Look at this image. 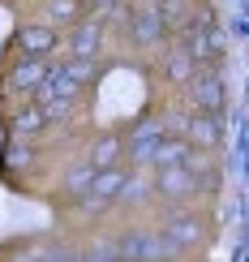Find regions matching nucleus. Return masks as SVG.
<instances>
[{"mask_svg":"<svg viewBox=\"0 0 249 262\" xmlns=\"http://www.w3.org/2000/svg\"><path fill=\"white\" fill-rule=\"evenodd\" d=\"M43 82H48V69L39 60H26L13 69V86H43Z\"/></svg>","mask_w":249,"mask_h":262,"instance_id":"obj_1","label":"nucleus"},{"mask_svg":"<svg viewBox=\"0 0 249 262\" xmlns=\"http://www.w3.org/2000/svg\"><path fill=\"white\" fill-rule=\"evenodd\" d=\"M133 35H142V43H155L159 17H155V13H138V17H133Z\"/></svg>","mask_w":249,"mask_h":262,"instance_id":"obj_4","label":"nucleus"},{"mask_svg":"<svg viewBox=\"0 0 249 262\" xmlns=\"http://www.w3.org/2000/svg\"><path fill=\"white\" fill-rule=\"evenodd\" d=\"M73 52H78V56H90L95 52V26H82L78 35H73Z\"/></svg>","mask_w":249,"mask_h":262,"instance_id":"obj_9","label":"nucleus"},{"mask_svg":"<svg viewBox=\"0 0 249 262\" xmlns=\"http://www.w3.org/2000/svg\"><path fill=\"white\" fill-rule=\"evenodd\" d=\"M52 43H56V39H52L43 26H39V30H21V48H26V52H35V56H43V52H48Z\"/></svg>","mask_w":249,"mask_h":262,"instance_id":"obj_3","label":"nucleus"},{"mask_svg":"<svg viewBox=\"0 0 249 262\" xmlns=\"http://www.w3.org/2000/svg\"><path fill=\"white\" fill-rule=\"evenodd\" d=\"M116 155H121V146H116V142H99V146H95V155H90V163H95V168H107Z\"/></svg>","mask_w":249,"mask_h":262,"instance_id":"obj_8","label":"nucleus"},{"mask_svg":"<svg viewBox=\"0 0 249 262\" xmlns=\"http://www.w3.org/2000/svg\"><path fill=\"white\" fill-rule=\"evenodd\" d=\"M82 262H121V249L116 245H95V249H86Z\"/></svg>","mask_w":249,"mask_h":262,"instance_id":"obj_10","label":"nucleus"},{"mask_svg":"<svg viewBox=\"0 0 249 262\" xmlns=\"http://www.w3.org/2000/svg\"><path fill=\"white\" fill-rule=\"evenodd\" d=\"M159 189H164V193H185V189H189V181H185V172L168 168L164 177H159Z\"/></svg>","mask_w":249,"mask_h":262,"instance_id":"obj_5","label":"nucleus"},{"mask_svg":"<svg viewBox=\"0 0 249 262\" xmlns=\"http://www.w3.org/2000/svg\"><path fill=\"white\" fill-rule=\"evenodd\" d=\"M193 99H198V103H207V107H215V103H219V86L202 78L198 86H193Z\"/></svg>","mask_w":249,"mask_h":262,"instance_id":"obj_7","label":"nucleus"},{"mask_svg":"<svg viewBox=\"0 0 249 262\" xmlns=\"http://www.w3.org/2000/svg\"><path fill=\"white\" fill-rule=\"evenodd\" d=\"M121 185H125V177L107 168V172H99V177L90 181V193H95V198H112V193H121Z\"/></svg>","mask_w":249,"mask_h":262,"instance_id":"obj_2","label":"nucleus"},{"mask_svg":"<svg viewBox=\"0 0 249 262\" xmlns=\"http://www.w3.org/2000/svg\"><path fill=\"white\" fill-rule=\"evenodd\" d=\"M189 138L193 142H215V138H219V125H215V121H193L189 125Z\"/></svg>","mask_w":249,"mask_h":262,"instance_id":"obj_6","label":"nucleus"}]
</instances>
